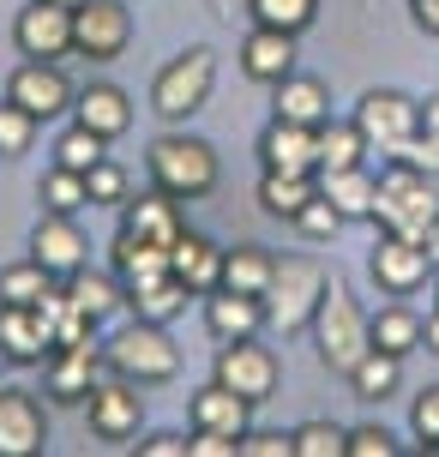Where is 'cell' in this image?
<instances>
[{
    "label": "cell",
    "instance_id": "obj_1",
    "mask_svg": "<svg viewBox=\"0 0 439 457\" xmlns=\"http://www.w3.org/2000/svg\"><path fill=\"white\" fill-rule=\"evenodd\" d=\"M325 289H331V271L307 253H283L277 271H271V289H265V325L295 337V331H313V313H319Z\"/></svg>",
    "mask_w": 439,
    "mask_h": 457
},
{
    "label": "cell",
    "instance_id": "obj_2",
    "mask_svg": "<svg viewBox=\"0 0 439 457\" xmlns=\"http://www.w3.org/2000/svg\"><path fill=\"white\" fill-rule=\"evenodd\" d=\"M103 367L115 373V379H133V386H169L175 373H181V349L169 343V331H162L157 320H133L120 325L115 337L103 343Z\"/></svg>",
    "mask_w": 439,
    "mask_h": 457
},
{
    "label": "cell",
    "instance_id": "obj_3",
    "mask_svg": "<svg viewBox=\"0 0 439 457\" xmlns=\"http://www.w3.org/2000/svg\"><path fill=\"white\" fill-rule=\"evenodd\" d=\"M439 217V181L421 175L416 162L392 157V169L379 175V199H373V223L385 235H410V241H427V223Z\"/></svg>",
    "mask_w": 439,
    "mask_h": 457
},
{
    "label": "cell",
    "instance_id": "obj_4",
    "mask_svg": "<svg viewBox=\"0 0 439 457\" xmlns=\"http://www.w3.org/2000/svg\"><path fill=\"white\" fill-rule=\"evenodd\" d=\"M313 337H319V361L331 367V373H344V379L361 367V355L373 349V320L361 313V301L349 295L337 277H331L319 313H313Z\"/></svg>",
    "mask_w": 439,
    "mask_h": 457
},
{
    "label": "cell",
    "instance_id": "obj_5",
    "mask_svg": "<svg viewBox=\"0 0 439 457\" xmlns=\"http://www.w3.org/2000/svg\"><path fill=\"white\" fill-rule=\"evenodd\" d=\"M145 169H151V187L175 193V199H205L217 187V151L193 133H157L151 151H145Z\"/></svg>",
    "mask_w": 439,
    "mask_h": 457
},
{
    "label": "cell",
    "instance_id": "obj_6",
    "mask_svg": "<svg viewBox=\"0 0 439 457\" xmlns=\"http://www.w3.org/2000/svg\"><path fill=\"white\" fill-rule=\"evenodd\" d=\"M211 91H217V54H211V48H186V54H175V61L157 72V85H151V109L175 127V120H186V114L205 109Z\"/></svg>",
    "mask_w": 439,
    "mask_h": 457
},
{
    "label": "cell",
    "instance_id": "obj_7",
    "mask_svg": "<svg viewBox=\"0 0 439 457\" xmlns=\"http://www.w3.org/2000/svg\"><path fill=\"white\" fill-rule=\"evenodd\" d=\"M355 127L368 138V151H385V157H403L410 138L421 133V103L403 91H368L355 103Z\"/></svg>",
    "mask_w": 439,
    "mask_h": 457
},
{
    "label": "cell",
    "instance_id": "obj_8",
    "mask_svg": "<svg viewBox=\"0 0 439 457\" xmlns=\"http://www.w3.org/2000/svg\"><path fill=\"white\" fill-rule=\"evenodd\" d=\"M127 43H133V12L120 0H79L72 6V54L109 67L127 54Z\"/></svg>",
    "mask_w": 439,
    "mask_h": 457
},
{
    "label": "cell",
    "instance_id": "obj_9",
    "mask_svg": "<svg viewBox=\"0 0 439 457\" xmlns=\"http://www.w3.org/2000/svg\"><path fill=\"white\" fill-rule=\"evenodd\" d=\"M434 265H439V259L427 253V241L385 235V228H379V241H373V259H368L373 283H379L385 295H416L421 283H427V271H434Z\"/></svg>",
    "mask_w": 439,
    "mask_h": 457
},
{
    "label": "cell",
    "instance_id": "obj_10",
    "mask_svg": "<svg viewBox=\"0 0 439 457\" xmlns=\"http://www.w3.org/2000/svg\"><path fill=\"white\" fill-rule=\"evenodd\" d=\"M217 379H223L229 391H241L247 403H265V397L277 391L283 367H277V355H271L265 343L235 337V343H223V349H217Z\"/></svg>",
    "mask_w": 439,
    "mask_h": 457
},
{
    "label": "cell",
    "instance_id": "obj_11",
    "mask_svg": "<svg viewBox=\"0 0 439 457\" xmlns=\"http://www.w3.org/2000/svg\"><path fill=\"white\" fill-rule=\"evenodd\" d=\"M12 43L30 61H67L72 54V6H61V0H30L19 12V24H12Z\"/></svg>",
    "mask_w": 439,
    "mask_h": 457
},
{
    "label": "cell",
    "instance_id": "obj_12",
    "mask_svg": "<svg viewBox=\"0 0 439 457\" xmlns=\"http://www.w3.org/2000/svg\"><path fill=\"white\" fill-rule=\"evenodd\" d=\"M85 421H91L96 439H109V445H120V439L139 434L145 421V397L133 379H96V391L85 397Z\"/></svg>",
    "mask_w": 439,
    "mask_h": 457
},
{
    "label": "cell",
    "instance_id": "obj_13",
    "mask_svg": "<svg viewBox=\"0 0 439 457\" xmlns=\"http://www.w3.org/2000/svg\"><path fill=\"white\" fill-rule=\"evenodd\" d=\"M48 445V410L24 386H0V457H37Z\"/></svg>",
    "mask_w": 439,
    "mask_h": 457
},
{
    "label": "cell",
    "instance_id": "obj_14",
    "mask_svg": "<svg viewBox=\"0 0 439 457\" xmlns=\"http://www.w3.org/2000/svg\"><path fill=\"white\" fill-rule=\"evenodd\" d=\"M6 96L19 103V109H30L37 120H54V114H67L72 109V85H67V72H61V61H24L12 79H6Z\"/></svg>",
    "mask_w": 439,
    "mask_h": 457
},
{
    "label": "cell",
    "instance_id": "obj_15",
    "mask_svg": "<svg viewBox=\"0 0 439 457\" xmlns=\"http://www.w3.org/2000/svg\"><path fill=\"white\" fill-rule=\"evenodd\" d=\"M259 162L283 169V175H319V127H301V120H277L259 133Z\"/></svg>",
    "mask_w": 439,
    "mask_h": 457
},
{
    "label": "cell",
    "instance_id": "obj_16",
    "mask_svg": "<svg viewBox=\"0 0 439 457\" xmlns=\"http://www.w3.org/2000/svg\"><path fill=\"white\" fill-rule=\"evenodd\" d=\"M48 397L54 403H85L96 391V367H103V343H54V355H48Z\"/></svg>",
    "mask_w": 439,
    "mask_h": 457
},
{
    "label": "cell",
    "instance_id": "obj_17",
    "mask_svg": "<svg viewBox=\"0 0 439 457\" xmlns=\"http://www.w3.org/2000/svg\"><path fill=\"white\" fill-rule=\"evenodd\" d=\"M0 355L12 367H43L54 355V331L37 307H12V301H0Z\"/></svg>",
    "mask_w": 439,
    "mask_h": 457
},
{
    "label": "cell",
    "instance_id": "obj_18",
    "mask_svg": "<svg viewBox=\"0 0 439 457\" xmlns=\"http://www.w3.org/2000/svg\"><path fill=\"white\" fill-rule=\"evenodd\" d=\"M120 211H127L120 228H127V235H139V241H157V247H175V241H181V228H186L181 199H175V193H162V187H151V193H139V199H127Z\"/></svg>",
    "mask_w": 439,
    "mask_h": 457
},
{
    "label": "cell",
    "instance_id": "obj_19",
    "mask_svg": "<svg viewBox=\"0 0 439 457\" xmlns=\"http://www.w3.org/2000/svg\"><path fill=\"white\" fill-rule=\"evenodd\" d=\"M241 72L253 85H283L295 72V37L277 30V24H253L247 43H241Z\"/></svg>",
    "mask_w": 439,
    "mask_h": 457
},
{
    "label": "cell",
    "instance_id": "obj_20",
    "mask_svg": "<svg viewBox=\"0 0 439 457\" xmlns=\"http://www.w3.org/2000/svg\"><path fill=\"white\" fill-rule=\"evenodd\" d=\"M85 253H91V241L79 235V223L61 217V211H43V223H37V235H30V259L48 265L54 277H72L79 265H85Z\"/></svg>",
    "mask_w": 439,
    "mask_h": 457
},
{
    "label": "cell",
    "instance_id": "obj_21",
    "mask_svg": "<svg viewBox=\"0 0 439 457\" xmlns=\"http://www.w3.org/2000/svg\"><path fill=\"white\" fill-rule=\"evenodd\" d=\"M169 271L181 277L193 295H211V289H217V277H223V247H217L211 235L181 228V241L169 247Z\"/></svg>",
    "mask_w": 439,
    "mask_h": 457
},
{
    "label": "cell",
    "instance_id": "obj_22",
    "mask_svg": "<svg viewBox=\"0 0 439 457\" xmlns=\"http://www.w3.org/2000/svg\"><path fill=\"white\" fill-rule=\"evenodd\" d=\"M253 410L259 403H247V397H241V391H229L223 386V379H211L205 391H193V428H217V434H247V428H253Z\"/></svg>",
    "mask_w": 439,
    "mask_h": 457
},
{
    "label": "cell",
    "instance_id": "obj_23",
    "mask_svg": "<svg viewBox=\"0 0 439 457\" xmlns=\"http://www.w3.org/2000/svg\"><path fill=\"white\" fill-rule=\"evenodd\" d=\"M205 325L217 343H235V337H253L265 325V301L259 295H241V289H211L205 295Z\"/></svg>",
    "mask_w": 439,
    "mask_h": 457
},
{
    "label": "cell",
    "instance_id": "obj_24",
    "mask_svg": "<svg viewBox=\"0 0 439 457\" xmlns=\"http://www.w3.org/2000/svg\"><path fill=\"white\" fill-rule=\"evenodd\" d=\"M72 120L91 127V133H103V138H120L133 127V103H127L120 85H85V91L72 96Z\"/></svg>",
    "mask_w": 439,
    "mask_h": 457
},
{
    "label": "cell",
    "instance_id": "obj_25",
    "mask_svg": "<svg viewBox=\"0 0 439 457\" xmlns=\"http://www.w3.org/2000/svg\"><path fill=\"white\" fill-rule=\"evenodd\" d=\"M271 114L277 120H301V127H325L331 120V91L307 72H289L283 85H271Z\"/></svg>",
    "mask_w": 439,
    "mask_h": 457
},
{
    "label": "cell",
    "instance_id": "obj_26",
    "mask_svg": "<svg viewBox=\"0 0 439 457\" xmlns=\"http://www.w3.org/2000/svg\"><path fill=\"white\" fill-rule=\"evenodd\" d=\"M319 193H325V199H331L337 211H344V223H361V217L373 223V199H379V175H368L361 162H355V169H331V175H319Z\"/></svg>",
    "mask_w": 439,
    "mask_h": 457
},
{
    "label": "cell",
    "instance_id": "obj_27",
    "mask_svg": "<svg viewBox=\"0 0 439 457\" xmlns=\"http://www.w3.org/2000/svg\"><path fill=\"white\" fill-rule=\"evenodd\" d=\"M61 289H67L72 307H79V313H91L96 325L115 320L120 307H127V283H120V277H103V271H85V265H79L72 277H61Z\"/></svg>",
    "mask_w": 439,
    "mask_h": 457
},
{
    "label": "cell",
    "instance_id": "obj_28",
    "mask_svg": "<svg viewBox=\"0 0 439 457\" xmlns=\"http://www.w3.org/2000/svg\"><path fill=\"white\" fill-rule=\"evenodd\" d=\"M271 271H277V253H265V247H253V241H241V247H223V277H217V289L265 295V289H271Z\"/></svg>",
    "mask_w": 439,
    "mask_h": 457
},
{
    "label": "cell",
    "instance_id": "obj_29",
    "mask_svg": "<svg viewBox=\"0 0 439 457\" xmlns=\"http://www.w3.org/2000/svg\"><path fill=\"white\" fill-rule=\"evenodd\" d=\"M186 295H193V289H186V283H181L175 271L145 277V283H127V307H133L139 320H157V325L175 320V313L186 307Z\"/></svg>",
    "mask_w": 439,
    "mask_h": 457
},
{
    "label": "cell",
    "instance_id": "obj_30",
    "mask_svg": "<svg viewBox=\"0 0 439 457\" xmlns=\"http://www.w3.org/2000/svg\"><path fill=\"white\" fill-rule=\"evenodd\" d=\"M313 193H319V181H313V175H283V169H265V181H259V211H265V217H283V223H295Z\"/></svg>",
    "mask_w": 439,
    "mask_h": 457
},
{
    "label": "cell",
    "instance_id": "obj_31",
    "mask_svg": "<svg viewBox=\"0 0 439 457\" xmlns=\"http://www.w3.org/2000/svg\"><path fill=\"white\" fill-rule=\"evenodd\" d=\"M109 259H115V277H120V283H145V277H162V271H169V247L139 241V235H127V228L115 235Z\"/></svg>",
    "mask_w": 439,
    "mask_h": 457
},
{
    "label": "cell",
    "instance_id": "obj_32",
    "mask_svg": "<svg viewBox=\"0 0 439 457\" xmlns=\"http://www.w3.org/2000/svg\"><path fill=\"white\" fill-rule=\"evenodd\" d=\"M397 386H403V355H385V349H368L361 367L349 373V391H355L361 403H385Z\"/></svg>",
    "mask_w": 439,
    "mask_h": 457
},
{
    "label": "cell",
    "instance_id": "obj_33",
    "mask_svg": "<svg viewBox=\"0 0 439 457\" xmlns=\"http://www.w3.org/2000/svg\"><path fill=\"white\" fill-rule=\"evenodd\" d=\"M54 283H61V277L48 271V265L24 259V265H6V271H0V301H12V307H37Z\"/></svg>",
    "mask_w": 439,
    "mask_h": 457
},
{
    "label": "cell",
    "instance_id": "obj_34",
    "mask_svg": "<svg viewBox=\"0 0 439 457\" xmlns=\"http://www.w3.org/2000/svg\"><path fill=\"white\" fill-rule=\"evenodd\" d=\"M373 349H385V355H410V349H421V313H410L403 301L385 307V313L373 320Z\"/></svg>",
    "mask_w": 439,
    "mask_h": 457
},
{
    "label": "cell",
    "instance_id": "obj_35",
    "mask_svg": "<svg viewBox=\"0 0 439 457\" xmlns=\"http://www.w3.org/2000/svg\"><path fill=\"white\" fill-rule=\"evenodd\" d=\"M361 151H368V138H361L355 120H349V127L325 120V127H319V175H331V169H355Z\"/></svg>",
    "mask_w": 439,
    "mask_h": 457
},
{
    "label": "cell",
    "instance_id": "obj_36",
    "mask_svg": "<svg viewBox=\"0 0 439 457\" xmlns=\"http://www.w3.org/2000/svg\"><path fill=\"white\" fill-rule=\"evenodd\" d=\"M103 145H109V138H103V133H91V127H79V120H72L67 133L54 138V162H61V169H79V175H91L96 162L109 157Z\"/></svg>",
    "mask_w": 439,
    "mask_h": 457
},
{
    "label": "cell",
    "instance_id": "obj_37",
    "mask_svg": "<svg viewBox=\"0 0 439 457\" xmlns=\"http://www.w3.org/2000/svg\"><path fill=\"white\" fill-rule=\"evenodd\" d=\"M91 205V187H85V175L79 169H48V181H43V211H61V217H79V211Z\"/></svg>",
    "mask_w": 439,
    "mask_h": 457
},
{
    "label": "cell",
    "instance_id": "obj_38",
    "mask_svg": "<svg viewBox=\"0 0 439 457\" xmlns=\"http://www.w3.org/2000/svg\"><path fill=\"white\" fill-rule=\"evenodd\" d=\"M247 12H253V24H277L289 37H301L319 19V0H247Z\"/></svg>",
    "mask_w": 439,
    "mask_h": 457
},
{
    "label": "cell",
    "instance_id": "obj_39",
    "mask_svg": "<svg viewBox=\"0 0 439 457\" xmlns=\"http://www.w3.org/2000/svg\"><path fill=\"white\" fill-rule=\"evenodd\" d=\"M37 127H43V120L6 96V103H0V157H24V151L37 145Z\"/></svg>",
    "mask_w": 439,
    "mask_h": 457
},
{
    "label": "cell",
    "instance_id": "obj_40",
    "mask_svg": "<svg viewBox=\"0 0 439 457\" xmlns=\"http://www.w3.org/2000/svg\"><path fill=\"white\" fill-rule=\"evenodd\" d=\"M295 457H349V428H337V421H301Z\"/></svg>",
    "mask_w": 439,
    "mask_h": 457
},
{
    "label": "cell",
    "instance_id": "obj_41",
    "mask_svg": "<svg viewBox=\"0 0 439 457\" xmlns=\"http://www.w3.org/2000/svg\"><path fill=\"white\" fill-rule=\"evenodd\" d=\"M85 187H91V205H127V199H133V193H127V169L109 162V157L85 175Z\"/></svg>",
    "mask_w": 439,
    "mask_h": 457
},
{
    "label": "cell",
    "instance_id": "obj_42",
    "mask_svg": "<svg viewBox=\"0 0 439 457\" xmlns=\"http://www.w3.org/2000/svg\"><path fill=\"white\" fill-rule=\"evenodd\" d=\"M295 228H301V235H307V241H331V235L344 228V211L331 205L325 193H313V199H307V211H301V217H295Z\"/></svg>",
    "mask_w": 439,
    "mask_h": 457
},
{
    "label": "cell",
    "instance_id": "obj_43",
    "mask_svg": "<svg viewBox=\"0 0 439 457\" xmlns=\"http://www.w3.org/2000/svg\"><path fill=\"white\" fill-rule=\"evenodd\" d=\"M410 434L421 439V452H439V386H427L410 403Z\"/></svg>",
    "mask_w": 439,
    "mask_h": 457
},
{
    "label": "cell",
    "instance_id": "obj_44",
    "mask_svg": "<svg viewBox=\"0 0 439 457\" xmlns=\"http://www.w3.org/2000/svg\"><path fill=\"white\" fill-rule=\"evenodd\" d=\"M349 457H397V434L379 421H361V428H349Z\"/></svg>",
    "mask_w": 439,
    "mask_h": 457
},
{
    "label": "cell",
    "instance_id": "obj_45",
    "mask_svg": "<svg viewBox=\"0 0 439 457\" xmlns=\"http://www.w3.org/2000/svg\"><path fill=\"white\" fill-rule=\"evenodd\" d=\"M241 457H295V434H277V428H247V434H241Z\"/></svg>",
    "mask_w": 439,
    "mask_h": 457
},
{
    "label": "cell",
    "instance_id": "obj_46",
    "mask_svg": "<svg viewBox=\"0 0 439 457\" xmlns=\"http://www.w3.org/2000/svg\"><path fill=\"white\" fill-rule=\"evenodd\" d=\"M186 457H241V439H235V434H217V428H193Z\"/></svg>",
    "mask_w": 439,
    "mask_h": 457
},
{
    "label": "cell",
    "instance_id": "obj_47",
    "mask_svg": "<svg viewBox=\"0 0 439 457\" xmlns=\"http://www.w3.org/2000/svg\"><path fill=\"white\" fill-rule=\"evenodd\" d=\"M403 162H416L421 175H434V181H439V133H416V138H410V151H403Z\"/></svg>",
    "mask_w": 439,
    "mask_h": 457
},
{
    "label": "cell",
    "instance_id": "obj_48",
    "mask_svg": "<svg viewBox=\"0 0 439 457\" xmlns=\"http://www.w3.org/2000/svg\"><path fill=\"white\" fill-rule=\"evenodd\" d=\"M139 457H186V439L181 434H145Z\"/></svg>",
    "mask_w": 439,
    "mask_h": 457
},
{
    "label": "cell",
    "instance_id": "obj_49",
    "mask_svg": "<svg viewBox=\"0 0 439 457\" xmlns=\"http://www.w3.org/2000/svg\"><path fill=\"white\" fill-rule=\"evenodd\" d=\"M416 6V24L427 30V37H439V0H410Z\"/></svg>",
    "mask_w": 439,
    "mask_h": 457
},
{
    "label": "cell",
    "instance_id": "obj_50",
    "mask_svg": "<svg viewBox=\"0 0 439 457\" xmlns=\"http://www.w3.org/2000/svg\"><path fill=\"white\" fill-rule=\"evenodd\" d=\"M421 133H439V91L421 103Z\"/></svg>",
    "mask_w": 439,
    "mask_h": 457
},
{
    "label": "cell",
    "instance_id": "obj_51",
    "mask_svg": "<svg viewBox=\"0 0 439 457\" xmlns=\"http://www.w3.org/2000/svg\"><path fill=\"white\" fill-rule=\"evenodd\" d=\"M421 349H434V355H439V313L421 320Z\"/></svg>",
    "mask_w": 439,
    "mask_h": 457
},
{
    "label": "cell",
    "instance_id": "obj_52",
    "mask_svg": "<svg viewBox=\"0 0 439 457\" xmlns=\"http://www.w3.org/2000/svg\"><path fill=\"white\" fill-rule=\"evenodd\" d=\"M427 253H434V259H439V217H434V223H427Z\"/></svg>",
    "mask_w": 439,
    "mask_h": 457
},
{
    "label": "cell",
    "instance_id": "obj_53",
    "mask_svg": "<svg viewBox=\"0 0 439 457\" xmlns=\"http://www.w3.org/2000/svg\"><path fill=\"white\" fill-rule=\"evenodd\" d=\"M211 12H217V19H229V0H205Z\"/></svg>",
    "mask_w": 439,
    "mask_h": 457
},
{
    "label": "cell",
    "instance_id": "obj_54",
    "mask_svg": "<svg viewBox=\"0 0 439 457\" xmlns=\"http://www.w3.org/2000/svg\"><path fill=\"white\" fill-rule=\"evenodd\" d=\"M61 6H79V0H61Z\"/></svg>",
    "mask_w": 439,
    "mask_h": 457
}]
</instances>
